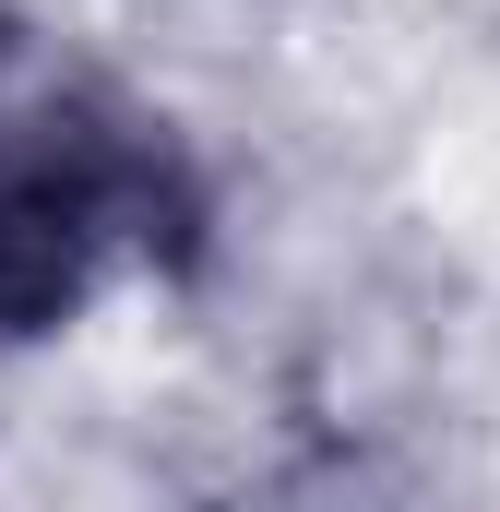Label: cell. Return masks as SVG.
I'll return each instance as SVG.
<instances>
[{
  "instance_id": "6da1fadb",
  "label": "cell",
  "mask_w": 500,
  "mask_h": 512,
  "mask_svg": "<svg viewBox=\"0 0 500 512\" xmlns=\"http://www.w3.org/2000/svg\"><path fill=\"white\" fill-rule=\"evenodd\" d=\"M191 227L179 143L108 84L0 96V334H60Z\"/></svg>"
}]
</instances>
